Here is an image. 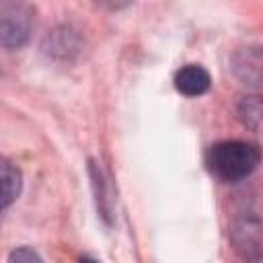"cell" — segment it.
I'll list each match as a JSON object with an SVG mask.
<instances>
[{"instance_id":"cell-1","label":"cell","mask_w":263,"mask_h":263,"mask_svg":"<svg viewBox=\"0 0 263 263\" xmlns=\"http://www.w3.org/2000/svg\"><path fill=\"white\" fill-rule=\"evenodd\" d=\"M261 162V150L253 142L224 140L205 152V166L212 177L222 183H238L247 179Z\"/></svg>"},{"instance_id":"cell-5","label":"cell","mask_w":263,"mask_h":263,"mask_svg":"<svg viewBox=\"0 0 263 263\" xmlns=\"http://www.w3.org/2000/svg\"><path fill=\"white\" fill-rule=\"evenodd\" d=\"M240 121L257 132H263V99L261 97H247L238 105Z\"/></svg>"},{"instance_id":"cell-6","label":"cell","mask_w":263,"mask_h":263,"mask_svg":"<svg viewBox=\"0 0 263 263\" xmlns=\"http://www.w3.org/2000/svg\"><path fill=\"white\" fill-rule=\"evenodd\" d=\"M21 193V171L8 160L2 162V205L8 208Z\"/></svg>"},{"instance_id":"cell-3","label":"cell","mask_w":263,"mask_h":263,"mask_svg":"<svg viewBox=\"0 0 263 263\" xmlns=\"http://www.w3.org/2000/svg\"><path fill=\"white\" fill-rule=\"evenodd\" d=\"M236 78L247 86H263V47H242L232 58Z\"/></svg>"},{"instance_id":"cell-8","label":"cell","mask_w":263,"mask_h":263,"mask_svg":"<svg viewBox=\"0 0 263 263\" xmlns=\"http://www.w3.org/2000/svg\"><path fill=\"white\" fill-rule=\"evenodd\" d=\"M97 2H101V4H105V6H109V8H121V6H125L129 0H97Z\"/></svg>"},{"instance_id":"cell-4","label":"cell","mask_w":263,"mask_h":263,"mask_svg":"<svg viewBox=\"0 0 263 263\" xmlns=\"http://www.w3.org/2000/svg\"><path fill=\"white\" fill-rule=\"evenodd\" d=\"M212 78L205 68L197 64H187L175 74V88L185 97H201L210 90Z\"/></svg>"},{"instance_id":"cell-7","label":"cell","mask_w":263,"mask_h":263,"mask_svg":"<svg viewBox=\"0 0 263 263\" xmlns=\"http://www.w3.org/2000/svg\"><path fill=\"white\" fill-rule=\"evenodd\" d=\"M21 259H29V261H33V259H39V255H35L33 251H27V249L14 251V253L10 255V261H21Z\"/></svg>"},{"instance_id":"cell-2","label":"cell","mask_w":263,"mask_h":263,"mask_svg":"<svg viewBox=\"0 0 263 263\" xmlns=\"http://www.w3.org/2000/svg\"><path fill=\"white\" fill-rule=\"evenodd\" d=\"M33 27V10L27 4H10L2 12V45L21 47L27 43Z\"/></svg>"}]
</instances>
